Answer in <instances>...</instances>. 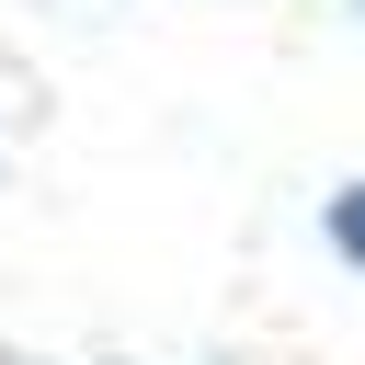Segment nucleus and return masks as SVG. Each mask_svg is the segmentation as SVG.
I'll return each mask as SVG.
<instances>
[{
  "mask_svg": "<svg viewBox=\"0 0 365 365\" xmlns=\"http://www.w3.org/2000/svg\"><path fill=\"white\" fill-rule=\"evenodd\" d=\"M331 240H342V251H354V262H365V182H354V194H342V205H331Z\"/></svg>",
  "mask_w": 365,
  "mask_h": 365,
  "instance_id": "nucleus-1",
  "label": "nucleus"
}]
</instances>
